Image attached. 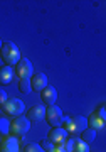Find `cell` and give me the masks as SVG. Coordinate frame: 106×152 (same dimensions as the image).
<instances>
[{
  "mask_svg": "<svg viewBox=\"0 0 106 152\" xmlns=\"http://www.w3.org/2000/svg\"><path fill=\"white\" fill-rule=\"evenodd\" d=\"M0 54H2V59L7 63V66H14L20 61V51L14 42H4L2 48H0Z\"/></svg>",
  "mask_w": 106,
  "mask_h": 152,
  "instance_id": "6da1fadb",
  "label": "cell"
},
{
  "mask_svg": "<svg viewBox=\"0 0 106 152\" xmlns=\"http://www.w3.org/2000/svg\"><path fill=\"white\" fill-rule=\"evenodd\" d=\"M2 110L10 117H20L25 112V107H24V102L19 98H7L5 103H2Z\"/></svg>",
  "mask_w": 106,
  "mask_h": 152,
  "instance_id": "7a4b0ae2",
  "label": "cell"
},
{
  "mask_svg": "<svg viewBox=\"0 0 106 152\" xmlns=\"http://www.w3.org/2000/svg\"><path fill=\"white\" fill-rule=\"evenodd\" d=\"M29 129H30V122H29V118H25V117H15L14 118V122L10 124V132H12V137H15V139H20V137H24L29 132Z\"/></svg>",
  "mask_w": 106,
  "mask_h": 152,
  "instance_id": "3957f363",
  "label": "cell"
},
{
  "mask_svg": "<svg viewBox=\"0 0 106 152\" xmlns=\"http://www.w3.org/2000/svg\"><path fill=\"white\" fill-rule=\"evenodd\" d=\"M64 122H66V127H64L66 132H68V134H73V135L81 134V132L88 127V120H86L84 117H81V115L73 117V118H66Z\"/></svg>",
  "mask_w": 106,
  "mask_h": 152,
  "instance_id": "277c9868",
  "label": "cell"
},
{
  "mask_svg": "<svg viewBox=\"0 0 106 152\" xmlns=\"http://www.w3.org/2000/svg\"><path fill=\"white\" fill-rule=\"evenodd\" d=\"M15 76L19 80H30V76L34 75V68H32V63L25 58H20V61L17 63L15 69H14Z\"/></svg>",
  "mask_w": 106,
  "mask_h": 152,
  "instance_id": "5b68a950",
  "label": "cell"
},
{
  "mask_svg": "<svg viewBox=\"0 0 106 152\" xmlns=\"http://www.w3.org/2000/svg\"><path fill=\"white\" fill-rule=\"evenodd\" d=\"M46 120H47L49 125H52L54 127H59V125L62 124V110L59 108V107H56V105H49L47 108H46Z\"/></svg>",
  "mask_w": 106,
  "mask_h": 152,
  "instance_id": "8992f818",
  "label": "cell"
},
{
  "mask_svg": "<svg viewBox=\"0 0 106 152\" xmlns=\"http://www.w3.org/2000/svg\"><path fill=\"white\" fill-rule=\"evenodd\" d=\"M47 140L52 142L54 147L62 145L64 142L68 140V132H66L64 127H54V129H51V132H49Z\"/></svg>",
  "mask_w": 106,
  "mask_h": 152,
  "instance_id": "52a82bcc",
  "label": "cell"
},
{
  "mask_svg": "<svg viewBox=\"0 0 106 152\" xmlns=\"http://www.w3.org/2000/svg\"><path fill=\"white\" fill-rule=\"evenodd\" d=\"M29 81H30V86L34 91H42L44 88L47 86V76L44 73H34Z\"/></svg>",
  "mask_w": 106,
  "mask_h": 152,
  "instance_id": "ba28073f",
  "label": "cell"
},
{
  "mask_svg": "<svg viewBox=\"0 0 106 152\" xmlns=\"http://www.w3.org/2000/svg\"><path fill=\"white\" fill-rule=\"evenodd\" d=\"M41 98H42V102L46 105H54L56 103V100H57V91H56V88L54 86H46L42 90V91H41Z\"/></svg>",
  "mask_w": 106,
  "mask_h": 152,
  "instance_id": "9c48e42d",
  "label": "cell"
},
{
  "mask_svg": "<svg viewBox=\"0 0 106 152\" xmlns=\"http://www.w3.org/2000/svg\"><path fill=\"white\" fill-rule=\"evenodd\" d=\"M0 152H19V142L15 137H5L0 144Z\"/></svg>",
  "mask_w": 106,
  "mask_h": 152,
  "instance_id": "30bf717a",
  "label": "cell"
},
{
  "mask_svg": "<svg viewBox=\"0 0 106 152\" xmlns=\"http://www.w3.org/2000/svg\"><path fill=\"white\" fill-rule=\"evenodd\" d=\"M46 118V107L42 105H36L29 110V120L32 122H41V120Z\"/></svg>",
  "mask_w": 106,
  "mask_h": 152,
  "instance_id": "8fae6325",
  "label": "cell"
},
{
  "mask_svg": "<svg viewBox=\"0 0 106 152\" xmlns=\"http://www.w3.org/2000/svg\"><path fill=\"white\" fill-rule=\"evenodd\" d=\"M86 120H88L89 129H93V130H103V129H105V118H101L96 112L94 113H91L89 118H86Z\"/></svg>",
  "mask_w": 106,
  "mask_h": 152,
  "instance_id": "7c38bea8",
  "label": "cell"
},
{
  "mask_svg": "<svg viewBox=\"0 0 106 152\" xmlns=\"http://www.w3.org/2000/svg\"><path fill=\"white\" fill-rule=\"evenodd\" d=\"M14 76H15V73H14L10 66H4L0 69V85H10Z\"/></svg>",
  "mask_w": 106,
  "mask_h": 152,
  "instance_id": "4fadbf2b",
  "label": "cell"
},
{
  "mask_svg": "<svg viewBox=\"0 0 106 152\" xmlns=\"http://www.w3.org/2000/svg\"><path fill=\"white\" fill-rule=\"evenodd\" d=\"M71 152H89V144L74 137V144H73V151Z\"/></svg>",
  "mask_w": 106,
  "mask_h": 152,
  "instance_id": "5bb4252c",
  "label": "cell"
},
{
  "mask_svg": "<svg viewBox=\"0 0 106 152\" xmlns=\"http://www.w3.org/2000/svg\"><path fill=\"white\" fill-rule=\"evenodd\" d=\"M81 140H84L86 144L96 140V130H93V129H89V127H86L84 130L81 132Z\"/></svg>",
  "mask_w": 106,
  "mask_h": 152,
  "instance_id": "9a60e30c",
  "label": "cell"
},
{
  "mask_svg": "<svg viewBox=\"0 0 106 152\" xmlns=\"http://www.w3.org/2000/svg\"><path fill=\"white\" fill-rule=\"evenodd\" d=\"M10 132V122L0 115V135H7Z\"/></svg>",
  "mask_w": 106,
  "mask_h": 152,
  "instance_id": "2e32d148",
  "label": "cell"
},
{
  "mask_svg": "<svg viewBox=\"0 0 106 152\" xmlns=\"http://www.w3.org/2000/svg\"><path fill=\"white\" fill-rule=\"evenodd\" d=\"M24 152H46V151L36 142H29V144L24 145Z\"/></svg>",
  "mask_w": 106,
  "mask_h": 152,
  "instance_id": "e0dca14e",
  "label": "cell"
},
{
  "mask_svg": "<svg viewBox=\"0 0 106 152\" xmlns=\"http://www.w3.org/2000/svg\"><path fill=\"white\" fill-rule=\"evenodd\" d=\"M19 90H20L22 93H25V95H29V93L32 91L30 81H29V80H20V81H19Z\"/></svg>",
  "mask_w": 106,
  "mask_h": 152,
  "instance_id": "ac0fdd59",
  "label": "cell"
},
{
  "mask_svg": "<svg viewBox=\"0 0 106 152\" xmlns=\"http://www.w3.org/2000/svg\"><path fill=\"white\" fill-rule=\"evenodd\" d=\"M5 100H7V93L4 91L2 88H0V105H2V103H5Z\"/></svg>",
  "mask_w": 106,
  "mask_h": 152,
  "instance_id": "d6986e66",
  "label": "cell"
},
{
  "mask_svg": "<svg viewBox=\"0 0 106 152\" xmlns=\"http://www.w3.org/2000/svg\"><path fill=\"white\" fill-rule=\"evenodd\" d=\"M42 149H44V151H47V152H49L51 149H54V144H52V142H49V140H47V142H46V145H44Z\"/></svg>",
  "mask_w": 106,
  "mask_h": 152,
  "instance_id": "ffe728a7",
  "label": "cell"
},
{
  "mask_svg": "<svg viewBox=\"0 0 106 152\" xmlns=\"http://www.w3.org/2000/svg\"><path fill=\"white\" fill-rule=\"evenodd\" d=\"M49 152H61V151H59V147H54V149H51Z\"/></svg>",
  "mask_w": 106,
  "mask_h": 152,
  "instance_id": "44dd1931",
  "label": "cell"
},
{
  "mask_svg": "<svg viewBox=\"0 0 106 152\" xmlns=\"http://www.w3.org/2000/svg\"><path fill=\"white\" fill-rule=\"evenodd\" d=\"M0 48H2V41H0Z\"/></svg>",
  "mask_w": 106,
  "mask_h": 152,
  "instance_id": "7402d4cb",
  "label": "cell"
}]
</instances>
